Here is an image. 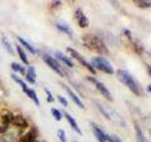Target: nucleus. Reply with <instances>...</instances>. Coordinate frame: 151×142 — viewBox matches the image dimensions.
<instances>
[{
	"mask_svg": "<svg viewBox=\"0 0 151 142\" xmlns=\"http://www.w3.org/2000/svg\"><path fill=\"white\" fill-rule=\"evenodd\" d=\"M116 77L134 94L137 96H142V87L128 71L125 70L119 69L116 71Z\"/></svg>",
	"mask_w": 151,
	"mask_h": 142,
	"instance_id": "obj_1",
	"label": "nucleus"
},
{
	"mask_svg": "<svg viewBox=\"0 0 151 142\" xmlns=\"http://www.w3.org/2000/svg\"><path fill=\"white\" fill-rule=\"evenodd\" d=\"M84 45L91 51L99 54H109V50L106 44L97 36L93 34H86L82 37Z\"/></svg>",
	"mask_w": 151,
	"mask_h": 142,
	"instance_id": "obj_2",
	"label": "nucleus"
},
{
	"mask_svg": "<svg viewBox=\"0 0 151 142\" xmlns=\"http://www.w3.org/2000/svg\"><path fill=\"white\" fill-rule=\"evenodd\" d=\"M97 106L101 113L106 117L107 119L110 120V121L114 122L116 124L121 126V127H125V121H124L123 118L120 116L116 111L114 110L111 108L108 107L106 105H103L102 104L97 102Z\"/></svg>",
	"mask_w": 151,
	"mask_h": 142,
	"instance_id": "obj_3",
	"label": "nucleus"
},
{
	"mask_svg": "<svg viewBox=\"0 0 151 142\" xmlns=\"http://www.w3.org/2000/svg\"><path fill=\"white\" fill-rule=\"evenodd\" d=\"M91 64L94 68H96L105 73L113 74L114 72V69L110 62L101 56H96L92 58Z\"/></svg>",
	"mask_w": 151,
	"mask_h": 142,
	"instance_id": "obj_4",
	"label": "nucleus"
},
{
	"mask_svg": "<svg viewBox=\"0 0 151 142\" xmlns=\"http://www.w3.org/2000/svg\"><path fill=\"white\" fill-rule=\"evenodd\" d=\"M66 51H67L68 53H69V54L74 58V59H75L78 62H79V63H81L83 66L85 67L86 69H88L91 73L96 74L95 69L93 67L92 65H91L89 62H88L86 60L85 58H84L83 56L79 53V52H78L76 50H75V49L69 47H68L67 48H66Z\"/></svg>",
	"mask_w": 151,
	"mask_h": 142,
	"instance_id": "obj_5",
	"label": "nucleus"
},
{
	"mask_svg": "<svg viewBox=\"0 0 151 142\" xmlns=\"http://www.w3.org/2000/svg\"><path fill=\"white\" fill-rule=\"evenodd\" d=\"M88 80L91 81L92 84H94L95 85L96 88L97 89L98 91H100V93L103 95V96H104L107 100L111 101H113V97H112L111 93H110V91L109 90V89L106 87V86L103 84L101 81H98L97 79H96L95 78H93V77L88 76Z\"/></svg>",
	"mask_w": 151,
	"mask_h": 142,
	"instance_id": "obj_6",
	"label": "nucleus"
},
{
	"mask_svg": "<svg viewBox=\"0 0 151 142\" xmlns=\"http://www.w3.org/2000/svg\"><path fill=\"white\" fill-rule=\"evenodd\" d=\"M43 60L48 65V67H50L52 70H53L56 73H58L60 76L64 75L61 66H60V64L58 63V62L55 59H54V58L52 57L51 56L48 54H44L43 56Z\"/></svg>",
	"mask_w": 151,
	"mask_h": 142,
	"instance_id": "obj_7",
	"label": "nucleus"
},
{
	"mask_svg": "<svg viewBox=\"0 0 151 142\" xmlns=\"http://www.w3.org/2000/svg\"><path fill=\"white\" fill-rule=\"evenodd\" d=\"M75 19L79 27L82 28H87L89 25L88 17L85 15L81 8H78L75 12Z\"/></svg>",
	"mask_w": 151,
	"mask_h": 142,
	"instance_id": "obj_8",
	"label": "nucleus"
},
{
	"mask_svg": "<svg viewBox=\"0 0 151 142\" xmlns=\"http://www.w3.org/2000/svg\"><path fill=\"white\" fill-rule=\"evenodd\" d=\"M91 126H92L94 135L97 138V140L99 141V142H111V136L106 134L103 130H102L95 124H92Z\"/></svg>",
	"mask_w": 151,
	"mask_h": 142,
	"instance_id": "obj_9",
	"label": "nucleus"
},
{
	"mask_svg": "<svg viewBox=\"0 0 151 142\" xmlns=\"http://www.w3.org/2000/svg\"><path fill=\"white\" fill-rule=\"evenodd\" d=\"M62 86H63V87H64L65 90H66V93H67L68 95L70 96L71 99L73 101L74 103H75V104L78 105L80 108L85 107V106H84V104L83 103L82 101L79 99V97H78V96H77V95L75 94V93H74V92L72 91V90H71V89L69 88L68 86H66V84H62Z\"/></svg>",
	"mask_w": 151,
	"mask_h": 142,
	"instance_id": "obj_10",
	"label": "nucleus"
},
{
	"mask_svg": "<svg viewBox=\"0 0 151 142\" xmlns=\"http://www.w3.org/2000/svg\"><path fill=\"white\" fill-rule=\"evenodd\" d=\"M56 26H57L58 29L59 30L66 33L68 36L71 37V38L73 37V30H72V28H70V26H69L67 23H66L65 22H63V21H60V22H57Z\"/></svg>",
	"mask_w": 151,
	"mask_h": 142,
	"instance_id": "obj_11",
	"label": "nucleus"
},
{
	"mask_svg": "<svg viewBox=\"0 0 151 142\" xmlns=\"http://www.w3.org/2000/svg\"><path fill=\"white\" fill-rule=\"evenodd\" d=\"M64 115L66 119L67 120V121L69 122V125L71 126V127H72V128L73 129V130H75L78 134L82 135V132H81V128L79 127V126H78V123H77V121H75V118H74L70 114L67 113L66 112H64Z\"/></svg>",
	"mask_w": 151,
	"mask_h": 142,
	"instance_id": "obj_12",
	"label": "nucleus"
},
{
	"mask_svg": "<svg viewBox=\"0 0 151 142\" xmlns=\"http://www.w3.org/2000/svg\"><path fill=\"white\" fill-rule=\"evenodd\" d=\"M12 124L14 126L22 127V128H25V127H28L27 121L25 119L24 117L22 116V115H17L16 116L13 117Z\"/></svg>",
	"mask_w": 151,
	"mask_h": 142,
	"instance_id": "obj_13",
	"label": "nucleus"
},
{
	"mask_svg": "<svg viewBox=\"0 0 151 142\" xmlns=\"http://www.w3.org/2000/svg\"><path fill=\"white\" fill-rule=\"evenodd\" d=\"M37 131L35 129H32L29 133L24 135L20 138L19 142H34L36 140Z\"/></svg>",
	"mask_w": 151,
	"mask_h": 142,
	"instance_id": "obj_14",
	"label": "nucleus"
},
{
	"mask_svg": "<svg viewBox=\"0 0 151 142\" xmlns=\"http://www.w3.org/2000/svg\"><path fill=\"white\" fill-rule=\"evenodd\" d=\"M36 76L37 75L35 68L32 66L29 67L26 75L27 81H29L30 84H35V81H36Z\"/></svg>",
	"mask_w": 151,
	"mask_h": 142,
	"instance_id": "obj_15",
	"label": "nucleus"
},
{
	"mask_svg": "<svg viewBox=\"0 0 151 142\" xmlns=\"http://www.w3.org/2000/svg\"><path fill=\"white\" fill-rule=\"evenodd\" d=\"M55 55L57 59H58L59 60L63 62V63L66 65H67L68 67H74L73 62H72L69 57H67L66 55L63 54V53H60V52H56V53H55Z\"/></svg>",
	"mask_w": 151,
	"mask_h": 142,
	"instance_id": "obj_16",
	"label": "nucleus"
},
{
	"mask_svg": "<svg viewBox=\"0 0 151 142\" xmlns=\"http://www.w3.org/2000/svg\"><path fill=\"white\" fill-rule=\"evenodd\" d=\"M23 92L27 95V96H28V97L29 98V99H32V100L35 102V104H36L37 106H39L40 101H39V99H38V96H37V94H36V93H35V90H32V88L27 87V88L26 90H24Z\"/></svg>",
	"mask_w": 151,
	"mask_h": 142,
	"instance_id": "obj_17",
	"label": "nucleus"
},
{
	"mask_svg": "<svg viewBox=\"0 0 151 142\" xmlns=\"http://www.w3.org/2000/svg\"><path fill=\"white\" fill-rule=\"evenodd\" d=\"M14 115L11 113V112L9 111H4L1 115V121H2L3 125L8 126L9 124L12 123Z\"/></svg>",
	"mask_w": 151,
	"mask_h": 142,
	"instance_id": "obj_18",
	"label": "nucleus"
},
{
	"mask_svg": "<svg viewBox=\"0 0 151 142\" xmlns=\"http://www.w3.org/2000/svg\"><path fill=\"white\" fill-rule=\"evenodd\" d=\"M1 43H2L3 46H4V47L5 48V50L7 51V53H8L9 54H11L13 56V55H14V50H13L12 44H10L8 38L6 36H2V38H1Z\"/></svg>",
	"mask_w": 151,
	"mask_h": 142,
	"instance_id": "obj_19",
	"label": "nucleus"
},
{
	"mask_svg": "<svg viewBox=\"0 0 151 142\" xmlns=\"http://www.w3.org/2000/svg\"><path fill=\"white\" fill-rule=\"evenodd\" d=\"M135 130H136V135H137V141L138 142H149L148 140L145 138L144 134L142 132L141 129L139 127L137 124H135Z\"/></svg>",
	"mask_w": 151,
	"mask_h": 142,
	"instance_id": "obj_20",
	"label": "nucleus"
},
{
	"mask_svg": "<svg viewBox=\"0 0 151 142\" xmlns=\"http://www.w3.org/2000/svg\"><path fill=\"white\" fill-rule=\"evenodd\" d=\"M18 39H19V41H20L21 44H22L24 47H26V48L27 49V50H29L31 53H32V54H35V53H36V50H35V47H34L32 45H31V44H29L28 41H27L26 40L24 39L23 38H22V37H19V36L18 37Z\"/></svg>",
	"mask_w": 151,
	"mask_h": 142,
	"instance_id": "obj_21",
	"label": "nucleus"
},
{
	"mask_svg": "<svg viewBox=\"0 0 151 142\" xmlns=\"http://www.w3.org/2000/svg\"><path fill=\"white\" fill-rule=\"evenodd\" d=\"M16 50H17V53L19 54V58L21 59V60L22 61L23 63H24L25 64H29V62H28L27 57L26 53H24V51L23 50V49L19 45H16Z\"/></svg>",
	"mask_w": 151,
	"mask_h": 142,
	"instance_id": "obj_22",
	"label": "nucleus"
},
{
	"mask_svg": "<svg viewBox=\"0 0 151 142\" xmlns=\"http://www.w3.org/2000/svg\"><path fill=\"white\" fill-rule=\"evenodd\" d=\"M134 3L140 8H148L151 7V1L149 0H136Z\"/></svg>",
	"mask_w": 151,
	"mask_h": 142,
	"instance_id": "obj_23",
	"label": "nucleus"
},
{
	"mask_svg": "<svg viewBox=\"0 0 151 142\" xmlns=\"http://www.w3.org/2000/svg\"><path fill=\"white\" fill-rule=\"evenodd\" d=\"M11 68L13 70L19 72V73L22 74V75H24L25 73V68L19 63L13 62L11 64Z\"/></svg>",
	"mask_w": 151,
	"mask_h": 142,
	"instance_id": "obj_24",
	"label": "nucleus"
},
{
	"mask_svg": "<svg viewBox=\"0 0 151 142\" xmlns=\"http://www.w3.org/2000/svg\"><path fill=\"white\" fill-rule=\"evenodd\" d=\"M58 137L59 140L60 141V142L67 141V138H66V132L64 131V130L59 129V130H58Z\"/></svg>",
	"mask_w": 151,
	"mask_h": 142,
	"instance_id": "obj_25",
	"label": "nucleus"
},
{
	"mask_svg": "<svg viewBox=\"0 0 151 142\" xmlns=\"http://www.w3.org/2000/svg\"><path fill=\"white\" fill-rule=\"evenodd\" d=\"M51 112L56 121H60L62 119V114L58 109H56V108H52Z\"/></svg>",
	"mask_w": 151,
	"mask_h": 142,
	"instance_id": "obj_26",
	"label": "nucleus"
},
{
	"mask_svg": "<svg viewBox=\"0 0 151 142\" xmlns=\"http://www.w3.org/2000/svg\"><path fill=\"white\" fill-rule=\"evenodd\" d=\"M134 50H135L136 53H138V54H142V51H143V47L139 41H134Z\"/></svg>",
	"mask_w": 151,
	"mask_h": 142,
	"instance_id": "obj_27",
	"label": "nucleus"
},
{
	"mask_svg": "<svg viewBox=\"0 0 151 142\" xmlns=\"http://www.w3.org/2000/svg\"><path fill=\"white\" fill-rule=\"evenodd\" d=\"M44 91L46 92V93H47V101L50 102V103H52V102L54 101V98H53L52 94L51 93V92L49 91L47 89H44Z\"/></svg>",
	"mask_w": 151,
	"mask_h": 142,
	"instance_id": "obj_28",
	"label": "nucleus"
},
{
	"mask_svg": "<svg viewBox=\"0 0 151 142\" xmlns=\"http://www.w3.org/2000/svg\"><path fill=\"white\" fill-rule=\"evenodd\" d=\"M58 101H60V103L63 105V106H68V101L66 99H65L63 96H58Z\"/></svg>",
	"mask_w": 151,
	"mask_h": 142,
	"instance_id": "obj_29",
	"label": "nucleus"
},
{
	"mask_svg": "<svg viewBox=\"0 0 151 142\" xmlns=\"http://www.w3.org/2000/svg\"><path fill=\"white\" fill-rule=\"evenodd\" d=\"M111 142H123L118 136L114 135L111 137Z\"/></svg>",
	"mask_w": 151,
	"mask_h": 142,
	"instance_id": "obj_30",
	"label": "nucleus"
},
{
	"mask_svg": "<svg viewBox=\"0 0 151 142\" xmlns=\"http://www.w3.org/2000/svg\"><path fill=\"white\" fill-rule=\"evenodd\" d=\"M60 4H61V2L60 1H55L53 2V4H52V7H55V8H58V7H60Z\"/></svg>",
	"mask_w": 151,
	"mask_h": 142,
	"instance_id": "obj_31",
	"label": "nucleus"
},
{
	"mask_svg": "<svg viewBox=\"0 0 151 142\" xmlns=\"http://www.w3.org/2000/svg\"><path fill=\"white\" fill-rule=\"evenodd\" d=\"M147 90H148V91L151 93V84H150V85L147 87Z\"/></svg>",
	"mask_w": 151,
	"mask_h": 142,
	"instance_id": "obj_32",
	"label": "nucleus"
},
{
	"mask_svg": "<svg viewBox=\"0 0 151 142\" xmlns=\"http://www.w3.org/2000/svg\"><path fill=\"white\" fill-rule=\"evenodd\" d=\"M149 73H150V75H151V67L149 69Z\"/></svg>",
	"mask_w": 151,
	"mask_h": 142,
	"instance_id": "obj_33",
	"label": "nucleus"
},
{
	"mask_svg": "<svg viewBox=\"0 0 151 142\" xmlns=\"http://www.w3.org/2000/svg\"><path fill=\"white\" fill-rule=\"evenodd\" d=\"M150 135H151V130H150Z\"/></svg>",
	"mask_w": 151,
	"mask_h": 142,
	"instance_id": "obj_34",
	"label": "nucleus"
},
{
	"mask_svg": "<svg viewBox=\"0 0 151 142\" xmlns=\"http://www.w3.org/2000/svg\"><path fill=\"white\" fill-rule=\"evenodd\" d=\"M75 142H78V141H75Z\"/></svg>",
	"mask_w": 151,
	"mask_h": 142,
	"instance_id": "obj_35",
	"label": "nucleus"
}]
</instances>
